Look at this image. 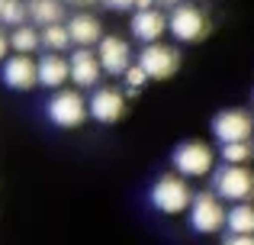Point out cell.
<instances>
[{
	"label": "cell",
	"mask_w": 254,
	"mask_h": 245,
	"mask_svg": "<svg viewBox=\"0 0 254 245\" xmlns=\"http://www.w3.org/2000/svg\"><path fill=\"white\" fill-rule=\"evenodd\" d=\"M171 164H174V174L187 177V181L190 177H209L216 171V152L203 139H187V142L174 145Z\"/></svg>",
	"instance_id": "obj_1"
},
{
	"label": "cell",
	"mask_w": 254,
	"mask_h": 245,
	"mask_svg": "<svg viewBox=\"0 0 254 245\" xmlns=\"http://www.w3.org/2000/svg\"><path fill=\"white\" fill-rule=\"evenodd\" d=\"M212 194L229 203H251L254 197V171L248 164H219L212 171Z\"/></svg>",
	"instance_id": "obj_2"
},
{
	"label": "cell",
	"mask_w": 254,
	"mask_h": 245,
	"mask_svg": "<svg viewBox=\"0 0 254 245\" xmlns=\"http://www.w3.org/2000/svg\"><path fill=\"white\" fill-rule=\"evenodd\" d=\"M151 207L164 216H180L190 210L193 203V190H190V181L180 174H161L155 184H151V194H148Z\"/></svg>",
	"instance_id": "obj_3"
},
{
	"label": "cell",
	"mask_w": 254,
	"mask_h": 245,
	"mask_svg": "<svg viewBox=\"0 0 254 245\" xmlns=\"http://www.w3.org/2000/svg\"><path fill=\"white\" fill-rule=\"evenodd\" d=\"M45 116H49L58 129H77V126H84V120L90 116L87 113L84 90H77V87L55 90V94L49 97V103H45Z\"/></svg>",
	"instance_id": "obj_4"
},
{
	"label": "cell",
	"mask_w": 254,
	"mask_h": 245,
	"mask_svg": "<svg viewBox=\"0 0 254 245\" xmlns=\"http://www.w3.org/2000/svg\"><path fill=\"white\" fill-rule=\"evenodd\" d=\"M168 32L174 36V42H180V45L199 42L209 32V16L193 3H177L174 10H168Z\"/></svg>",
	"instance_id": "obj_5"
},
{
	"label": "cell",
	"mask_w": 254,
	"mask_h": 245,
	"mask_svg": "<svg viewBox=\"0 0 254 245\" xmlns=\"http://www.w3.org/2000/svg\"><path fill=\"white\" fill-rule=\"evenodd\" d=\"M135 65L148 75V81H168L177 75L180 68V49H174L168 42H151L142 45L135 55Z\"/></svg>",
	"instance_id": "obj_6"
},
{
	"label": "cell",
	"mask_w": 254,
	"mask_h": 245,
	"mask_svg": "<svg viewBox=\"0 0 254 245\" xmlns=\"http://www.w3.org/2000/svg\"><path fill=\"white\" fill-rule=\"evenodd\" d=\"M187 220H190V229L199 236H212L225 226V203L219 200L212 190H199L193 194V203L187 210Z\"/></svg>",
	"instance_id": "obj_7"
},
{
	"label": "cell",
	"mask_w": 254,
	"mask_h": 245,
	"mask_svg": "<svg viewBox=\"0 0 254 245\" xmlns=\"http://www.w3.org/2000/svg\"><path fill=\"white\" fill-rule=\"evenodd\" d=\"M209 129H212V136H216L219 145H225V142H251L254 139V116L248 110H242V107H225V110H219V113L212 116Z\"/></svg>",
	"instance_id": "obj_8"
},
{
	"label": "cell",
	"mask_w": 254,
	"mask_h": 245,
	"mask_svg": "<svg viewBox=\"0 0 254 245\" xmlns=\"http://www.w3.org/2000/svg\"><path fill=\"white\" fill-rule=\"evenodd\" d=\"M93 52H97V58H100L103 75H110V78H123L126 71L135 65V58H132V45L126 42L123 36H103Z\"/></svg>",
	"instance_id": "obj_9"
},
{
	"label": "cell",
	"mask_w": 254,
	"mask_h": 245,
	"mask_svg": "<svg viewBox=\"0 0 254 245\" xmlns=\"http://www.w3.org/2000/svg\"><path fill=\"white\" fill-rule=\"evenodd\" d=\"M87 113L100 126H113L126 116V94L116 87H93V94L87 97Z\"/></svg>",
	"instance_id": "obj_10"
},
{
	"label": "cell",
	"mask_w": 254,
	"mask_h": 245,
	"mask_svg": "<svg viewBox=\"0 0 254 245\" xmlns=\"http://www.w3.org/2000/svg\"><path fill=\"white\" fill-rule=\"evenodd\" d=\"M0 81L10 90H32L39 84V71H36V58L32 55H6L0 65Z\"/></svg>",
	"instance_id": "obj_11"
},
{
	"label": "cell",
	"mask_w": 254,
	"mask_h": 245,
	"mask_svg": "<svg viewBox=\"0 0 254 245\" xmlns=\"http://www.w3.org/2000/svg\"><path fill=\"white\" fill-rule=\"evenodd\" d=\"M129 32L135 42L151 45V42H161V36L168 32V13L161 6H151V10H135L129 19Z\"/></svg>",
	"instance_id": "obj_12"
},
{
	"label": "cell",
	"mask_w": 254,
	"mask_h": 245,
	"mask_svg": "<svg viewBox=\"0 0 254 245\" xmlns=\"http://www.w3.org/2000/svg\"><path fill=\"white\" fill-rule=\"evenodd\" d=\"M71 68V84L77 90H93L100 87V78H103V68H100V58L93 49H74L68 58Z\"/></svg>",
	"instance_id": "obj_13"
},
{
	"label": "cell",
	"mask_w": 254,
	"mask_h": 245,
	"mask_svg": "<svg viewBox=\"0 0 254 245\" xmlns=\"http://www.w3.org/2000/svg\"><path fill=\"white\" fill-rule=\"evenodd\" d=\"M64 26H68L71 45H77V49H93V45L106 36L103 23H100L93 13H84V10L74 13V16H68V19H64Z\"/></svg>",
	"instance_id": "obj_14"
},
{
	"label": "cell",
	"mask_w": 254,
	"mask_h": 245,
	"mask_svg": "<svg viewBox=\"0 0 254 245\" xmlns=\"http://www.w3.org/2000/svg\"><path fill=\"white\" fill-rule=\"evenodd\" d=\"M36 71H39V84L49 87L52 94L62 90L64 84L71 81V68H68V58L64 55H55V52H42L36 58Z\"/></svg>",
	"instance_id": "obj_15"
},
{
	"label": "cell",
	"mask_w": 254,
	"mask_h": 245,
	"mask_svg": "<svg viewBox=\"0 0 254 245\" xmlns=\"http://www.w3.org/2000/svg\"><path fill=\"white\" fill-rule=\"evenodd\" d=\"M26 10H29V23L39 29L64 23V0H26Z\"/></svg>",
	"instance_id": "obj_16"
},
{
	"label": "cell",
	"mask_w": 254,
	"mask_h": 245,
	"mask_svg": "<svg viewBox=\"0 0 254 245\" xmlns=\"http://www.w3.org/2000/svg\"><path fill=\"white\" fill-rule=\"evenodd\" d=\"M10 52H16V55H36V52H42V32H39V26L23 23L16 29H10Z\"/></svg>",
	"instance_id": "obj_17"
},
{
	"label": "cell",
	"mask_w": 254,
	"mask_h": 245,
	"mask_svg": "<svg viewBox=\"0 0 254 245\" xmlns=\"http://www.w3.org/2000/svg\"><path fill=\"white\" fill-rule=\"evenodd\" d=\"M225 229L232 236H254V203H232L225 210Z\"/></svg>",
	"instance_id": "obj_18"
},
{
	"label": "cell",
	"mask_w": 254,
	"mask_h": 245,
	"mask_svg": "<svg viewBox=\"0 0 254 245\" xmlns=\"http://www.w3.org/2000/svg\"><path fill=\"white\" fill-rule=\"evenodd\" d=\"M42 32V49L45 52H55V55H64L71 49V36H68V26L64 23H55V26H45Z\"/></svg>",
	"instance_id": "obj_19"
},
{
	"label": "cell",
	"mask_w": 254,
	"mask_h": 245,
	"mask_svg": "<svg viewBox=\"0 0 254 245\" xmlns=\"http://www.w3.org/2000/svg\"><path fill=\"white\" fill-rule=\"evenodd\" d=\"M23 23H29L26 0H0V26L3 29H16Z\"/></svg>",
	"instance_id": "obj_20"
},
{
	"label": "cell",
	"mask_w": 254,
	"mask_h": 245,
	"mask_svg": "<svg viewBox=\"0 0 254 245\" xmlns=\"http://www.w3.org/2000/svg\"><path fill=\"white\" fill-rule=\"evenodd\" d=\"M216 155L222 164H248L254 158V145L251 142H225V145H219Z\"/></svg>",
	"instance_id": "obj_21"
},
{
	"label": "cell",
	"mask_w": 254,
	"mask_h": 245,
	"mask_svg": "<svg viewBox=\"0 0 254 245\" xmlns=\"http://www.w3.org/2000/svg\"><path fill=\"white\" fill-rule=\"evenodd\" d=\"M123 84H126V94H138V90L148 84V75H145L138 65H132V68L123 75Z\"/></svg>",
	"instance_id": "obj_22"
},
{
	"label": "cell",
	"mask_w": 254,
	"mask_h": 245,
	"mask_svg": "<svg viewBox=\"0 0 254 245\" xmlns=\"http://www.w3.org/2000/svg\"><path fill=\"white\" fill-rule=\"evenodd\" d=\"M103 6H110V10L123 13V10H135V0H103Z\"/></svg>",
	"instance_id": "obj_23"
},
{
	"label": "cell",
	"mask_w": 254,
	"mask_h": 245,
	"mask_svg": "<svg viewBox=\"0 0 254 245\" xmlns=\"http://www.w3.org/2000/svg\"><path fill=\"white\" fill-rule=\"evenodd\" d=\"M222 245H254V236H225L222 239Z\"/></svg>",
	"instance_id": "obj_24"
},
{
	"label": "cell",
	"mask_w": 254,
	"mask_h": 245,
	"mask_svg": "<svg viewBox=\"0 0 254 245\" xmlns=\"http://www.w3.org/2000/svg\"><path fill=\"white\" fill-rule=\"evenodd\" d=\"M6 52H10V32L0 26V65H3V58H6Z\"/></svg>",
	"instance_id": "obj_25"
},
{
	"label": "cell",
	"mask_w": 254,
	"mask_h": 245,
	"mask_svg": "<svg viewBox=\"0 0 254 245\" xmlns=\"http://www.w3.org/2000/svg\"><path fill=\"white\" fill-rule=\"evenodd\" d=\"M151 6H158L155 0H135V10H151Z\"/></svg>",
	"instance_id": "obj_26"
},
{
	"label": "cell",
	"mask_w": 254,
	"mask_h": 245,
	"mask_svg": "<svg viewBox=\"0 0 254 245\" xmlns=\"http://www.w3.org/2000/svg\"><path fill=\"white\" fill-rule=\"evenodd\" d=\"M155 3H158V6H168V10H174V6L184 3V0H155Z\"/></svg>",
	"instance_id": "obj_27"
},
{
	"label": "cell",
	"mask_w": 254,
	"mask_h": 245,
	"mask_svg": "<svg viewBox=\"0 0 254 245\" xmlns=\"http://www.w3.org/2000/svg\"><path fill=\"white\" fill-rule=\"evenodd\" d=\"M64 3H74V6H90V3H97V0H64Z\"/></svg>",
	"instance_id": "obj_28"
}]
</instances>
